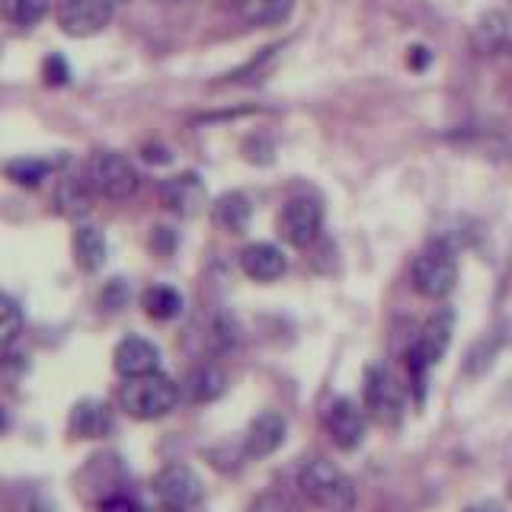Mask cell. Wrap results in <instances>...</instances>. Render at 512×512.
<instances>
[{"mask_svg": "<svg viewBox=\"0 0 512 512\" xmlns=\"http://www.w3.org/2000/svg\"><path fill=\"white\" fill-rule=\"evenodd\" d=\"M141 308L151 320H164L167 324V320H176L183 314V295L173 285H151L141 295Z\"/></svg>", "mask_w": 512, "mask_h": 512, "instance_id": "cell-19", "label": "cell"}, {"mask_svg": "<svg viewBox=\"0 0 512 512\" xmlns=\"http://www.w3.org/2000/svg\"><path fill=\"white\" fill-rule=\"evenodd\" d=\"M240 269H244V276L253 279V282H279L288 269V260L285 253L276 247V244H266V240H256V244L240 250Z\"/></svg>", "mask_w": 512, "mask_h": 512, "instance_id": "cell-13", "label": "cell"}, {"mask_svg": "<svg viewBox=\"0 0 512 512\" xmlns=\"http://www.w3.org/2000/svg\"><path fill=\"white\" fill-rule=\"evenodd\" d=\"M180 388L192 404H212V400H218L224 394V388H228V378H224L218 365H196L186 375V384H180Z\"/></svg>", "mask_w": 512, "mask_h": 512, "instance_id": "cell-16", "label": "cell"}, {"mask_svg": "<svg viewBox=\"0 0 512 512\" xmlns=\"http://www.w3.org/2000/svg\"><path fill=\"white\" fill-rule=\"evenodd\" d=\"M167 4H186V0H167Z\"/></svg>", "mask_w": 512, "mask_h": 512, "instance_id": "cell-30", "label": "cell"}, {"mask_svg": "<svg viewBox=\"0 0 512 512\" xmlns=\"http://www.w3.org/2000/svg\"><path fill=\"white\" fill-rule=\"evenodd\" d=\"M288 436V426H285V416L276 410H266L260 413L256 420L247 426V436H244V455L247 458H269L272 452H279L282 442Z\"/></svg>", "mask_w": 512, "mask_h": 512, "instance_id": "cell-12", "label": "cell"}, {"mask_svg": "<svg viewBox=\"0 0 512 512\" xmlns=\"http://www.w3.org/2000/svg\"><path fill=\"white\" fill-rule=\"evenodd\" d=\"M48 170H52V164H45V160H32V157H23V160H10V164L4 167V173L10 176L13 183L20 186H36L42 183Z\"/></svg>", "mask_w": 512, "mask_h": 512, "instance_id": "cell-24", "label": "cell"}, {"mask_svg": "<svg viewBox=\"0 0 512 512\" xmlns=\"http://www.w3.org/2000/svg\"><path fill=\"white\" fill-rule=\"evenodd\" d=\"M23 330V308L7 292H0V349L10 346Z\"/></svg>", "mask_w": 512, "mask_h": 512, "instance_id": "cell-23", "label": "cell"}, {"mask_svg": "<svg viewBox=\"0 0 512 512\" xmlns=\"http://www.w3.org/2000/svg\"><path fill=\"white\" fill-rule=\"evenodd\" d=\"M154 496L176 512H189L202 503V480L189 464H167L154 477Z\"/></svg>", "mask_w": 512, "mask_h": 512, "instance_id": "cell-8", "label": "cell"}, {"mask_svg": "<svg viewBox=\"0 0 512 512\" xmlns=\"http://www.w3.org/2000/svg\"><path fill=\"white\" fill-rule=\"evenodd\" d=\"M45 13H48V0H0V20L16 29L36 26Z\"/></svg>", "mask_w": 512, "mask_h": 512, "instance_id": "cell-20", "label": "cell"}, {"mask_svg": "<svg viewBox=\"0 0 512 512\" xmlns=\"http://www.w3.org/2000/svg\"><path fill=\"white\" fill-rule=\"evenodd\" d=\"M109 512H176V509H170V506H164V503H157V506H141L135 496H122L119 503H112V509Z\"/></svg>", "mask_w": 512, "mask_h": 512, "instance_id": "cell-26", "label": "cell"}, {"mask_svg": "<svg viewBox=\"0 0 512 512\" xmlns=\"http://www.w3.org/2000/svg\"><path fill=\"white\" fill-rule=\"evenodd\" d=\"M112 4H116V7H119V4H125V0H112Z\"/></svg>", "mask_w": 512, "mask_h": 512, "instance_id": "cell-31", "label": "cell"}, {"mask_svg": "<svg viewBox=\"0 0 512 512\" xmlns=\"http://www.w3.org/2000/svg\"><path fill=\"white\" fill-rule=\"evenodd\" d=\"M468 512H500V509H490V506H474V509H468Z\"/></svg>", "mask_w": 512, "mask_h": 512, "instance_id": "cell-29", "label": "cell"}, {"mask_svg": "<svg viewBox=\"0 0 512 512\" xmlns=\"http://www.w3.org/2000/svg\"><path fill=\"white\" fill-rule=\"evenodd\" d=\"M0 426H4V413H0Z\"/></svg>", "mask_w": 512, "mask_h": 512, "instance_id": "cell-32", "label": "cell"}, {"mask_svg": "<svg viewBox=\"0 0 512 512\" xmlns=\"http://www.w3.org/2000/svg\"><path fill=\"white\" fill-rule=\"evenodd\" d=\"M112 16H116L112 0H58L55 7V20L61 32L74 39H87L103 32L112 23Z\"/></svg>", "mask_w": 512, "mask_h": 512, "instance_id": "cell-7", "label": "cell"}, {"mask_svg": "<svg viewBox=\"0 0 512 512\" xmlns=\"http://www.w3.org/2000/svg\"><path fill=\"white\" fill-rule=\"evenodd\" d=\"M324 426H327V436L336 448L343 452H356V448L365 442V413L359 410V404L352 397H336L330 400V407L324 413Z\"/></svg>", "mask_w": 512, "mask_h": 512, "instance_id": "cell-9", "label": "cell"}, {"mask_svg": "<svg viewBox=\"0 0 512 512\" xmlns=\"http://www.w3.org/2000/svg\"><path fill=\"white\" fill-rule=\"evenodd\" d=\"M365 410L381 426H397L404 416V388L391 368L368 365L365 372Z\"/></svg>", "mask_w": 512, "mask_h": 512, "instance_id": "cell-6", "label": "cell"}, {"mask_svg": "<svg viewBox=\"0 0 512 512\" xmlns=\"http://www.w3.org/2000/svg\"><path fill=\"white\" fill-rule=\"evenodd\" d=\"M320 224H324V212H320V202L311 196H295L282 205L279 215V231L292 247H308L317 240Z\"/></svg>", "mask_w": 512, "mask_h": 512, "instance_id": "cell-10", "label": "cell"}, {"mask_svg": "<svg viewBox=\"0 0 512 512\" xmlns=\"http://www.w3.org/2000/svg\"><path fill=\"white\" fill-rule=\"evenodd\" d=\"M292 0H240V16L253 26H269L285 20Z\"/></svg>", "mask_w": 512, "mask_h": 512, "instance_id": "cell-22", "label": "cell"}, {"mask_svg": "<svg viewBox=\"0 0 512 512\" xmlns=\"http://www.w3.org/2000/svg\"><path fill=\"white\" fill-rule=\"evenodd\" d=\"M160 202H164L170 212L176 215H196L199 208L205 205V186L196 173H183V176H173L170 183L160 186Z\"/></svg>", "mask_w": 512, "mask_h": 512, "instance_id": "cell-14", "label": "cell"}, {"mask_svg": "<svg viewBox=\"0 0 512 512\" xmlns=\"http://www.w3.org/2000/svg\"><path fill=\"white\" fill-rule=\"evenodd\" d=\"M112 368L122 378H141L160 372V349L151 340H144V336H125L116 346V352H112Z\"/></svg>", "mask_w": 512, "mask_h": 512, "instance_id": "cell-11", "label": "cell"}, {"mask_svg": "<svg viewBox=\"0 0 512 512\" xmlns=\"http://www.w3.org/2000/svg\"><path fill=\"white\" fill-rule=\"evenodd\" d=\"M298 487L317 509H327V512L356 509V484H352V477L343 468H336L333 461H324V458L308 461L298 474Z\"/></svg>", "mask_w": 512, "mask_h": 512, "instance_id": "cell-2", "label": "cell"}, {"mask_svg": "<svg viewBox=\"0 0 512 512\" xmlns=\"http://www.w3.org/2000/svg\"><path fill=\"white\" fill-rule=\"evenodd\" d=\"M84 180L93 196H103L109 202H125V199H132L138 189V170L132 160L116 151H96L87 160Z\"/></svg>", "mask_w": 512, "mask_h": 512, "instance_id": "cell-5", "label": "cell"}, {"mask_svg": "<svg viewBox=\"0 0 512 512\" xmlns=\"http://www.w3.org/2000/svg\"><path fill=\"white\" fill-rule=\"evenodd\" d=\"M250 512H301L298 503L282 490H263L256 500L250 503Z\"/></svg>", "mask_w": 512, "mask_h": 512, "instance_id": "cell-25", "label": "cell"}, {"mask_svg": "<svg viewBox=\"0 0 512 512\" xmlns=\"http://www.w3.org/2000/svg\"><path fill=\"white\" fill-rule=\"evenodd\" d=\"M90 202H93V192H90L84 176H71V180L61 183V189H58V205H61V212L68 215V218L87 215L90 212Z\"/></svg>", "mask_w": 512, "mask_h": 512, "instance_id": "cell-21", "label": "cell"}, {"mask_svg": "<svg viewBox=\"0 0 512 512\" xmlns=\"http://www.w3.org/2000/svg\"><path fill=\"white\" fill-rule=\"evenodd\" d=\"M183 397V388L164 372H151L141 378H125L119 388V407L132 416V420L151 423V420H164L167 413L176 410Z\"/></svg>", "mask_w": 512, "mask_h": 512, "instance_id": "cell-1", "label": "cell"}, {"mask_svg": "<svg viewBox=\"0 0 512 512\" xmlns=\"http://www.w3.org/2000/svg\"><path fill=\"white\" fill-rule=\"evenodd\" d=\"M74 260L84 272H96L106 263V237L100 228L84 224V228L74 231Z\"/></svg>", "mask_w": 512, "mask_h": 512, "instance_id": "cell-18", "label": "cell"}, {"mask_svg": "<svg viewBox=\"0 0 512 512\" xmlns=\"http://www.w3.org/2000/svg\"><path fill=\"white\" fill-rule=\"evenodd\" d=\"M250 218H253V205L244 192H224L212 205V221L228 234H240L250 224Z\"/></svg>", "mask_w": 512, "mask_h": 512, "instance_id": "cell-17", "label": "cell"}, {"mask_svg": "<svg viewBox=\"0 0 512 512\" xmlns=\"http://www.w3.org/2000/svg\"><path fill=\"white\" fill-rule=\"evenodd\" d=\"M410 279L423 298L439 301L445 295H452V288L458 282V256L452 244H448V240H429L420 250V256L413 260Z\"/></svg>", "mask_w": 512, "mask_h": 512, "instance_id": "cell-3", "label": "cell"}, {"mask_svg": "<svg viewBox=\"0 0 512 512\" xmlns=\"http://www.w3.org/2000/svg\"><path fill=\"white\" fill-rule=\"evenodd\" d=\"M13 512H55V509H52V503H45L42 496H26Z\"/></svg>", "mask_w": 512, "mask_h": 512, "instance_id": "cell-28", "label": "cell"}, {"mask_svg": "<svg viewBox=\"0 0 512 512\" xmlns=\"http://www.w3.org/2000/svg\"><path fill=\"white\" fill-rule=\"evenodd\" d=\"M68 429L74 439H103L112 432V410L103 400H80L71 410Z\"/></svg>", "mask_w": 512, "mask_h": 512, "instance_id": "cell-15", "label": "cell"}, {"mask_svg": "<svg viewBox=\"0 0 512 512\" xmlns=\"http://www.w3.org/2000/svg\"><path fill=\"white\" fill-rule=\"evenodd\" d=\"M452 333H455V314L442 308L432 314L423 330L416 333V340L410 346V375H413V384H416V394L423 400V381L426 375L442 362V356L452 346Z\"/></svg>", "mask_w": 512, "mask_h": 512, "instance_id": "cell-4", "label": "cell"}, {"mask_svg": "<svg viewBox=\"0 0 512 512\" xmlns=\"http://www.w3.org/2000/svg\"><path fill=\"white\" fill-rule=\"evenodd\" d=\"M45 77H48V84H64V80L71 77V71H68V64L55 55V58L45 61Z\"/></svg>", "mask_w": 512, "mask_h": 512, "instance_id": "cell-27", "label": "cell"}]
</instances>
